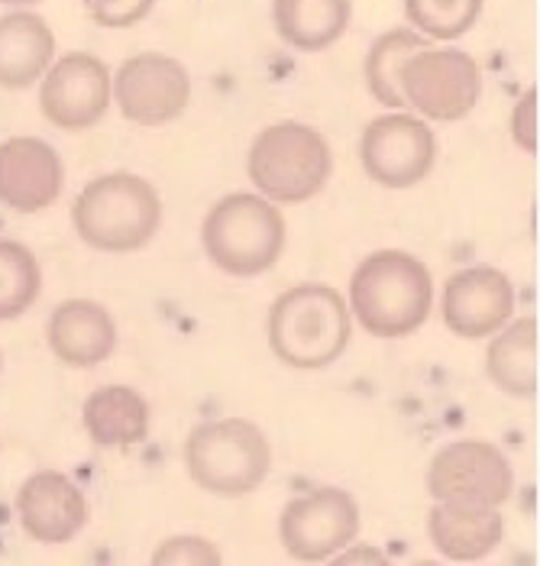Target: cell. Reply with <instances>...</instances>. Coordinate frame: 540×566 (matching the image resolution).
Masks as SVG:
<instances>
[{
	"label": "cell",
	"instance_id": "cell-1",
	"mask_svg": "<svg viewBox=\"0 0 540 566\" xmlns=\"http://www.w3.org/2000/svg\"><path fill=\"white\" fill-rule=\"evenodd\" d=\"M347 307L372 337H411L434 307L431 269L402 250H379L357 265Z\"/></svg>",
	"mask_w": 540,
	"mask_h": 566
},
{
	"label": "cell",
	"instance_id": "cell-2",
	"mask_svg": "<svg viewBox=\"0 0 540 566\" xmlns=\"http://www.w3.org/2000/svg\"><path fill=\"white\" fill-rule=\"evenodd\" d=\"M353 337V314L330 285H295L269 307V347L292 369L337 363Z\"/></svg>",
	"mask_w": 540,
	"mask_h": 566
},
{
	"label": "cell",
	"instance_id": "cell-3",
	"mask_svg": "<svg viewBox=\"0 0 540 566\" xmlns=\"http://www.w3.org/2000/svg\"><path fill=\"white\" fill-rule=\"evenodd\" d=\"M72 223L91 250L136 253L156 237L162 223V201L156 188L139 175H100L75 198Z\"/></svg>",
	"mask_w": 540,
	"mask_h": 566
},
{
	"label": "cell",
	"instance_id": "cell-4",
	"mask_svg": "<svg viewBox=\"0 0 540 566\" xmlns=\"http://www.w3.org/2000/svg\"><path fill=\"white\" fill-rule=\"evenodd\" d=\"M188 476L198 489L240 499L256 492L272 467V447L266 434L246 418H221L198 424L184 443Z\"/></svg>",
	"mask_w": 540,
	"mask_h": 566
},
{
	"label": "cell",
	"instance_id": "cell-5",
	"mask_svg": "<svg viewBox=\"0 0 540 566\" xmlns=\"http://www.w3.org/2000/svg\"><path fill=\"white\" fill-rule=\"evenodd\" d=\"M201 243L208 260L226 275H263L282 256L285 218L269 198L226 195L204 218Z\"/></svg>",
	"mask_w": 540,
	"mask_h": 566
},
{
	"label": "cell",
	"instance_id": "cell-6",
	"mask_svg": "<svg viewBox=\"0 0 540 566\" xmlns=\"http://www.w3.org/2000/svg\"><path fill=\"white\" fill-rule=\"evenodd\" d=\"M250 181L263 198L278 205H298L315 198L333 172L327 139L305 124L285 120L260 133L246 156Z\"/></svg>",
	"mask_w": 540,
	"mask_h": 566
},
{
	"label": "cell",
	"instance_id": "cell-7",
	"mask_svg": "<svg viewBox=\"0 0 540 566\" xmlns=\"http://www.w3.org/2000/svg\"><path fill=\"white\" fill-rule=\"evenodd\" d=\"M483 94V75L473 55L459 49H421L402 65L405 107L427 120L453 124L473 114Z\"/></svg>",
	"mask_w": 540,
	"mask_h": 566
},
{
	"label": "cell",
	"instance_id": "cell-8",
	"mask_svg": "<svg viewBox=\"0 0 540 566\" xmlns=\"http://www.w3.org/2000/svg\"><path fill=\"white\" fill-rule=\"evenodd\" d=\"M427 492L447 505L501 509L515 492V473L496 443L453 440L427 467Z\"/></svg>",
	"mask_w": 540,
	"mask_h": 566
},
{
	"label": "cell",
	"instance_id": "cell-9",
	"mask_svg": "<svg viewBox=\"0 0 540 566\" xmlns=\"http://www.w3.org/2000/svg\"><path fill=\"white\" fill-rule=\"evenodd\" d=\"M360 534V505L343 489H315L285 505L278 541L292 560L320 564L347 551Z\"/></svg>",
	"mask_w": 540,
	"mask_h": 566
},
{
	"label": "cell",
	"instance_id": "cell-10",
	"mask_svg": "<svg viewBox=\"0 0 540 566\" xmlns=\"http://www.w3.org/2000/svg\"><path fill=\"white\" fill-rule=\"evenodd\" d=\"M110 91L127 120L139 127H162L181 117V111L188 107L191 75L172 55L139 52L120 65Z\"/></svg>",
	"mask_w": 540,
	"mask_h": 566
},
{
	"label": "cell",
	"instance_id": "cell-11",
	"mask_svg": "<svg viewBox=\"0 0 540 566\" xmlns=\"http://www.w3.org/2000/svg\"><path fill=\"white\" fill-rule=\"evenodd\" d=\"M360 156L366 175L382 188H411L434 169L437 139L424 120L407 114H389L366 127Z\"/></svg>",
	"mask_w": 540,
	"mask_h": 566
},
{
	"label": "cell",
	"instance_id": "cell-12",
	"mask_svg": "<svg viewBox=\"0 0 540 566\" xmlns=\"http://www.w3.org/2000/svg\"><path fill=\"white\" fill-rule=\"evenodd\" d=\"M43 117L59 130H88L110 107V72L91 52H68L43 75Z\"/></svg>",
	"mask_w": 540,
	"mask_h": 566
},
{
	"label": "cell",
	"instance_id": "cell-13",
	"mask_svg": "<svg viewBox=\"0 0 540 566\" xmlns=\"http://www.w3.org/2000/svg\"><path fill=\"white\" fill-rule=\"evenodd\" d=\"M515 314V285L493 265H469L451 275L444 289V321L456 337L483 340L501 331Z\"/></svg>",
	"mask_w": 540,
	"mask_h": 566
},
{
	"label": "cell",
	"instance_id": "cell-14",
	"mask_svg": "<svg viewBox=\"0 0 540 566\" xmlns=\"http://www.w3.org/2000/svg\"><path fill=\"white\" fill-rule=\"evenodd\" d=\"M65 185L62 156L40 136H13L0 143V205L17 214L52 208Z\"/></svg>",
	"mask_w": 540,
	"mask_h": 566
},
{
	"label": "cell",
	"instance_id": "cell-15",
	"mask_svg": "<svg viewBox=\"0 0 540 566\" xmlns=\"http://www.w3.org/2000/svg\"><path fill=\"white\" fill-rule=\"evenodd\" d=\"M23 531L40 544H68L88 522V499L65 473H33L17 492Z\"/></svg>",
	"mask_w": 540,
	"mask_h": 566
},
{
	"label": "cell",
	"instance_id": "cell-16",
	"mask_svg": "<svg viewBox=\"0 0 540 566\" xmlns=\"http://www.w3.org/2000/svg\"><path fill=\"white\" fill-rule=\"evenodd\" d=\"M49 347L65 366L91 369L104 363L117 347V324L110 311L97 302H62L49 317Z\"/></svg>",
	"mask_w": 540,
	"mask_h": 566
},
{
	"label": "cell",
	"instance_id": "cell-17",
	"mask_svg": "<svg viewBox=\"0 0 540 566\" xmlns=\"http://www.w3.org/2000/svg\"><path fill=\"white\" fill-rule=\"evenodd\" d=\"M505 518L498 509H469L437 502L427 512V537L447 560H483L501 544Z\"/></svg>",
	"mask_w": 540,
	"mask_h": 566
},
{
	"label": "cell",
	"instance_id": "cell-18",
	"mask_svg": "<svg viewBox=\"0 0 540 566\" xmlns=\"http://www.w3.org/2000/svg\"><path fill=\"white\" fill-rule=\"evenodd\" d=\"M55 52V36L36 13L0 17V87H30L45 75Z\"/></svg>",
	"mask_w": 540,
	"mask_h": 566
},
{
	"label": "cell",
	"instance_id": "cell-19",
	"mask_svg": "<svg viewBox=\"0 0 540 566\" xmlns=\"http://www.w3.org/2000/svg\"><path fill=\"white\" fill-rule=\"evenodd\" d=\"M353 0H272L275 33L298 52H320L350 27Z\"/></svg>",
	"mask_w": 540,
	"mask_h": 566
},
{
	"label": "cell",
	"instance_id": "cell-20",
	"mask_svg": "<svg viewBox=\"0 0 540 566\" xmlns=\"http://www.w3.org/2000/svg\"><path fill=\"white\" fill-rule=\"evenodd\" d=\"M82 418L97 447H136L149 437V405L130 386H104L91 392Z\"/></svg>",
	"mask_w": 540,
	"mask_h": 566
},
{
	"label": "cell",
	"instance_id": "cell-21",
	"mask_svg": "<svg viewBox=\"0 0 540 566\" xmlns=\"http://www.w3.org/2000/svg\"><path fill=\"white\" fill-rule=\"evenodd\" d=\"M489 353H486V373L501 392L515 398H534L538 395V321L521 317L515 324H505L496 331Z\"/></svg>",
	"mask_w": 540,
	"mask_h": 566
},
{
	"label": "cell",
	"instance_id": "cell-22",
	"mask_svg": "<svg viewBox=\"0 0 540 566\" xmlns=\"http://www.w3.org/2000/svg\"><path fill=\"white\" fill-rule=\"evenodd\" d=\"M427 40H421L411 30H392L385 36H379L369 55H366V85L372 91V97L385 107H405L402 97V65L414 52L427 49Z\"/></svg>",
	"mask_w": 540,
	"mask_h": 566
},
{
	"label": "cell",
	"instance_id": "cell-23",
	"mask_svg": "<svg viewBox=\"0 0 540 566\" xmlns=\"http://www.w3.org/2000/svg\"><path fill=\"white\" fill-rule=\"evenodd\" d=\"M43 292V269L30 247L0 240V321H13L36 305Z\"/></svg>",
	"mask_w": 540,
	"mask_h": 566
},
{
	"label": "cell",
	"instance_id": "cell-24",
	"mask_svg": "<svg viewBox=\"0 0 540 566\" xmlns=\"http://www.w3.org/2000/svg\"><path fill=\"white\" fill-rule=\"evenodd\" d=\"M483 0H405V17L431 40H459L476 27Z\"/></svg>",
	"mask_w": 540,
	"mask_h": 566
},
{
	"label": "cell",
	"instance_id": "cell-25",
	"mask_svg": "<svg viewBox=\"0 0 540 566\" xmlns=\"http://www.w3.org/2000/svg\"><path fill=\"white\" fill-rule=\"evenodd\" d=\"M156 0H85V10L97 27L127 30L149 17Z\"/></svg>",
	"mask_w": 540,
	"mask_h": 566
},
{
	"label": "cell",
	"instance_id": "cell-26",
	"mask_svg": "<svg viewBox=\"0 0 540 566\" xmlns=\"http://www.w3.org/2000/svg\"><path fill=\"white\" fill-rule=\"evenodd\" d=\"M152 564H221V554L211 541L172 537L152 554Z\"/></svg>",
	"mask_w": 540,
	"mask_h": 566
},
{
	"label": "cell",
	"instance_id": "cell-27",
	"mask_svg": "<svg viewBox=\"0 0 540 566\" xmlns=\"http://www.w3.org/2000/svg\"><path fill=\"white\" fill-rule=\"evenodd\" d=\"M511 136L525 153L538 156V87H528L511 111Z\"/></svg>",
	"mask_w": 540,
	"mask_h": 566
},
{
	"label": "cell",
	"instance_id": "cell-28",
	"mask_svg": "<svg viewBox=\"0 0 540 566\" xmlns=\"http://www.w3.org/2000/svg\"><path fill=\"white\" fill-rule=\"evenodd\" d=\"M0 3H36V0H0Z\"/></svg>",
	"mask_w": 540,
	"mask_h": 566
},
{
	"label": "cell",
	"instance_id": "cell-29",
	"mask_svg": "<svg viewBox=\"0 0 540 566\" xmlns=\"http://www.w3.org/2000/svg\"><path fill=\"white\" fill-rule=\"evenodd\" d=\"M0 363H3V359H0Z\"/></svg>",
	"mask_w": 540,
	"mask_h": 566
}]
</instances>
